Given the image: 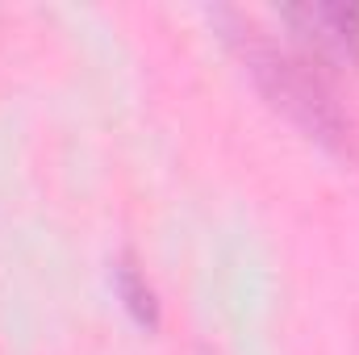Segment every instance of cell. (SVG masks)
<instances>
[{"instance_id": "obj_3", "label": "cell", "mask_w": 359, "mask_h": 355, "mask_svg": "<svg viewBox=\"0 0 359 355\" xmlns=\"http://www.w3.org/2000/svg\"><path fill=\"white\" fill-rule=\"evenodd\" d=\"M113 284H117V297H121V305L134 314L138 326H155V322H159L155 288L147 284V276L138 272L134 260H117V267H113Z\"/></svg>"}, {"instance_id": "obj_2", "label": "cell", "mask_w": 359, "mask_h": 355, "mask_svg": "<svg viewBox=\"0 0 359 355\" xmlns=\"http://www.w3.org/2000/svg\"><path fill=\"white\" fill-rule=\"evenodd\" d=\"M280 17L330 59H359V4H284Z\"/></svg>"}, {"instance_id": "obj_1", "label": "cell", "mask_w": 359, "mask_h": 355, "mask_svg": "<svg viewBox=\"0 0 359 355\" xmlns=\"http://www.w3.org/2000/svg\"><path fill=\"white\" fill-rule=\"evenodd\" d=\"M217 21H222L226 34L238 42V51H243L247 67L255 72L259 88L268 92L292 121H301L318 142L347 151V142H351V121L343 117V109L334 105V96L326 92V84L313 76V67H309L305 59H292V55H284L280 46L264 42L251 21H243V17H234V13H226V8H217Z\"/></svg>"}]
</instances>
